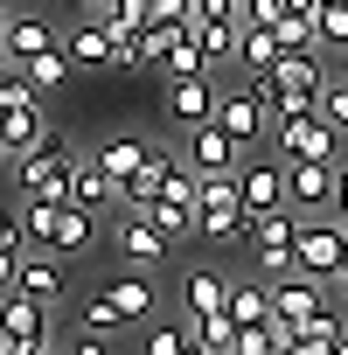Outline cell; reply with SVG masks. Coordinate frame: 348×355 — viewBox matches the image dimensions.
Listing matches in <instances>:
<instances>
[{
    "label": "cell",
    "instance_id": "13",
    "mask_svg": "<svg viewBox=\"0 0 348 355\" xmlns=\"http://www.w3.org/2000/svg\"><path fill=\"white\" fill-rule=\"evenodd\" d=\"M237 196L251 216H272L286 209V160H258V167H237Z\"/></svg>",
    "mask_w": 348,
    "mask_h": 355
},
{
    "label": "cell",
    "instance_id": "51",
    "mask_svg": "<svg viewBox=\"0 0 348 355\" xmlns=\"http://www.w3.org/2000/svg\"><path fill=\"white\" fill-rule=\"evenodd\" d=\"M0 63H8V56H0Z\"/></svg>",
    "mask_w": 348,
    "mask_h": 355
},
{
    "label": "cell",
    "instance_id": "53",
    "mask_svg": "<svg viewBox=\"0 0 348 355\" xmlns=\"http://www.w3.org/2000/svg\"><path fill=\"white\" fill-rule=\"evenodd\" d=\"M341 8H348V0H341Z\"/></svg>",
    "mask_w": 348,
    "mask_h": 355
},
{
    "label": "cell",
    "instance_id": "26",
    "mask_svg": "<svg viewBox=\"0 0 348 355\" xmlns=\"http://www.w3.org/2000/svg\"><path fill=\"white\" fill-rule=\"evenodd\" d=\"M146 153H153V139H132V132H125V139L98 146V167L112 174V182H125V174H139V160H146Z\"/></svg>",
    "mask_w": 348,
    "mask_h": 355
},
{
    "label": "cell",
    "instance_id": "38",
    "mask_svg": "<svg viewBox=\"0 0 348 355\" xmlns=\"http://www.w3.org/2000/svg\"><path fill=\"white\" fill-rule=\"evenodd\" d=\"M0 244H28V223L15 209H0Z\"/></svg>",
    "mask_w": 348,
    "mask_h": 355
},
{
    "label": "cell",
    "instance_id": "7",
    "mask_svg": "<svg viewBox=\"0 0 348 355\" xmlns=\"http://www.w3.org/2000/svg\"><path fill=\"white\" fill-rule=\"evenodd\" d=\"M0 320H8V334H15L28 355L56 341V306H49V300H28V293H0Z\"/></svg>",
    "mask_w": 348,
    "mask_h": 355
},
{
    "label": "cell",
    "instance_id": "22",
    "mask_svg": "<svg viewBox=\"0 0 348 355\" xmlns=\"http://www.w3.org/2000/svg\"><path fill=\"white\" fill-rule=\"evenodd\" d=\"M15 293H28V300H63V258L49 251V258H35V265H21V279H15Z\"/></svg>",
    "mask_w": 348,
    "mask_h": 355
},
{
    "label": "cell",
    "instance_id": "25",
    "mask_svg": "<svg viewBox=\"0 0 348 355\" xmlns=\"http://www.w3.org/2000/svg\"><path fill=\"white\" fill-rule=\"evenodd\" d=\"M230 320H237V327H265V320H272V279L230 286Z\"/></svg>",
    "mask_w": 348,
    "mask_h": 355
},
{
    "label": "cell",
    "instance_id": "27",
    "mask_svg": "<svg viewBox=\"0 0 348 355\" xmlns=\"http://www.w3.org/2000/svg\"><path fill=\"white\" fill-rule=\"evenodd\" d=\"M160 63H167V77H202V70H209V56H202L195 28H182V35H174V49H167Z\"/></svg>",
    "mask_w": 348,
    "mask_h": 355
},
{
    "label": "cell",
    "instance_id": "12",
    "mask_svg": "<svg viewBox=\"0 0 348 355\" xmlns=\"http://www.w3.org/2000/svg\"><path fill=\"white\" fill-rule=\"evenodd\" d=\"M112 244L125 251V265L153 272V265H167V244H174V237H167L153 216H132V209H125V223H119V237H112Z\"/></svg>",
    "mask_w": 348,
    "mask_h": 355
},
{
    "label": "cell",
    "instance_id": "46",
    "mask_svg": "<svg viewBox=\"0 0 348 355\" xmlns=\"http://www.w3.org/2000/svg\"><path fill=\"white\" fill-rule=\"evenodd\" d=\"M334 286H341V293H348V265H341V272H334Z\"/></svg>",
    "mask_w": 348,
    "mask_h": 355
},
{
    "label": "cell",
    "instance_id": "5",
    "mask_svg": "<svg viewBox=\"0 0 348 355\" xmlns=\"http://www.w3.org/2000/svg\"><path fill=\"white\" fill-rule=\"evenodd\" d=\"M272 132H279V160H334V139H341V125H327V112L272 119Z\"/></svg>",
    "mask_w": 348,
    "mask_h": 355
},
{
    "label": "cell",
    "instance_id": "6",
    "mask_svg": "<svg viewBox=\"0 0 348 355\" xmlns=\"http://www.w3.org/2000/svg\"><path fill=\"white\" fill-rule=\"evenodd\" d=\"M334 189H341V160H286V202L320 216L334 209Z\"/></svg>",
    "mask_w": 348,
    "mask_h": 355
},
{
    "label": "cell",
    "instance_id": "29",
    "mask_svg": "<svg viewBox=\"0 0 348 355\" xmlns=\"http://www.w3.org/2000/svg\"><path fill=\"white\" fill-rule=\"evenodd\" d=\"M146 216H153V223H160L167 237H195V202H174V196H160V202H153Z\"/></svg>",
    "mask_w": 348,
    "mask_h": 355
},
{
    "label": "cell",
    "instance_id": "9",
    "mask_svg": "<svg viewBox=\"0 0 348 355\" xmlns=\"http://www.w3.org/2000/svg\"><path fill=\"white\" fill-rule=\"evenodd\" d=\"M174 160L182 153H167V146H153L146 160H139V174H125L119 182V209H132V216H146L160 196H167V182H174Z\"/></svg>",
    "mask_w": 348,
    "mask_h": 355
},
{
    "label": "cell",
    "instance_id": "40",
    "mask_svg": "<svg viewBox=\"0 0 348 355\" xmlns=\"http://www.w3.org/2000/svg\"><path fill=\"white\" fill-rule=\"evenodd\" d=\"M334 216L348 223V160H341V189H334Z\"/></svg>",
    "mask_w": 348,
    "mask_h": 355
},
{
    "label": "cell",
    "instance_id": "19",
    "mask_svg": "<svg viewBox=\"0 0 348 355\" xmlns=\"http://www.w3.org/2000/svg\"><path fill=\"white\" fill-rule=\"evenodd\" d=\"M272 77H279V91H320V84H327V77H320V56H313V49H279Z\"/></svg>",
    "mask_w": 348,
    "mask_h": 355
},
{
    "label": "cell",
    "instance_id": "4",
    "mask_svg": "<svg viewBox=\"0 0 348 355\" xmlns=\"http://www.w3.org/2000/svg\"><path fill=\"white\" fill-rule=\"evenodd\" d=\"M293 265L334 286V272L348 265V230H341V216H313V223H299V244H293Z\"/></svg>",
    "mask_w": 348,
    "mask_h": 355
},
{
    "label": "cell",
    "instance_id": "47",
    "mask_svg": "<svg viewBox=\"0 0 348 355\" xmlns=\"http://www.w3.org/2000/svg\"><path fill=\"white\" fill-rule=\"evenodd\" d=\"M327 355H348V334H341V341H334V348H327Z\"/></svg>",
    "mask_w": 348,
    "mask_h": 355
},
{
    "label": "cell",
    "instance_id": "33",
    "mask_svg": "<svg viewBox=\"0 0 348 355\" xmlns=\"http://www.w3.org/2000/svg\"><path fill=\"white\" fill-rule=\"evenodd\" d=\"M320 112H327V125H341V132H348V77L320 84Z\"/></svg>",
    "mask_w": 348,
    "mask_h": 355
},
{
    "label": "cell",
    "instance_id": "2",
    "mask_svg": "<svg viewBox=\"0 0 348 355\" xmlns=\"http://www.w3.org/2000/svg\"><path fill=\"white\" fill-rule=\"evenodd\" d=\"M195 237L209 244H237L251 237V209L237 196V174H202V196H195Z\"/></svg>",
    "mask_w": 348,
    "mask_h": 355
},
{
    "label": "cell",
    "instance_id": "50",
    "mask_svg": "<svg viewBox=\"0 0 348 355\" xmlns=\"http://www.w3.org/2000/svg\"><path fill=\"white\" fill-rule=\"evenodd\" d=\"M0 160H8V146H0Z\"/></svg>",
    "mask_w": 348,
    "mask_h": 355
},
{
    "label": "cell",
    "instance_id": "30",
    "mask_svg": "<svg viewBox=\"0 0 348 355\" xmlns=\"http://www.w3.org/2000/svg\"><path fill=\"white\" fill-rule=\"evenodd\" d=\"M313 28H320V49H348V8H341V0H320Z\"/></svg>",
    "mask_w": 348,
    "mask_h": 355
},
{
    "label": "cell",
    "instance_id": "32",
    "mask_svg": "<svg viewBox=\"0 0 348 355\" xmlns=\"http://www.w3.org/2000/svg\"><path fill=\"white\" fill-rule=\"evenodd\" d=\"M182 348H189V327L167 320V327H146V348L139 355H182Z\"/></svg>",
    "mask_w": 348,
    "mask_h": 355
},
{
    "label": "cell",
    "instance_id": "11",
    "mask_svg": "<svg viewBox=\"0 0 348 355\" xmlns=\"http://www.w3.org/2000/svg\"><path fill=\"white\" fill-rule=\"evenodd\" d=\"M182 153H189L195 174H237V160H244V146H237L216 119H209V125H189V146H182Z\"/></svg>",
    "mask_w": 348,
    "mask_h": 355
},
{
    "label": "cell",
    "instance_id": "42",
    "mask_svg": "<svg viewBox=\"0 0 348 355\" xmlns=\"http://www.w3.org/2000/svg\"><path fill=\"white\" fill-rule=\"evenodd\" d=\"M0 355H28V348H21V341L8 334V320H0Z\"/></svg>",
    "mask_w": 348,
    "mask_h": 355
},
{
    "label": "cell",
    "instance_id": "14",
    "mask_svg": "<svg viewBox=\"0 0 348 355\" xmlns=\"http://www.w3.org/2000/svg\"><path fill=\"white\" fill-rule=\"evenodd\" d=\"M0 49H8L15 63H28V56L56 49V28H49L42 15H8V28H0Z\"/></svg>",
    "mask_w": 348,
    "mask_h": 355
},
{
    "label": "cell",
    "instance_id": "35",
    "mask_svg": "<svg viewBox=\"0 0 348 355\" xmlns=\"http://www.w3.org/2000/svg\"><path fill=\"white\" fill-rule=\"evenodd\" d=\"M286 0H237V21H279Z\"/></svg>",
    "mask_w": 348,
    "mask_h": 355
},
{
    "label": "cell",
    "instance_id": "15",
    "mask_svg": "<svg viewBox=\"0 0 348 355\" xmlns=\"http://www.w3.org/2000/svg\"><path fill=\"white\" fill-rule=\"evenodd\" d=\"M91 223H98V209H84V202H56V230H49V244H42V251L77 258V251L91 244Z\"/></svg>",
    "mask_w": 348,
    "mask_h": 355
},
{
    "label": "cell",
    "instance_id": "45",
    "mask_svg": "<svg viewBox=\"0 0 348 355\" xmlns=\"http://www.w3.org/2000/svg\"><path fill=\"white\" fill-rule=\"evenodd\" d=\"M105 8H112V0H84V15H105Z\"/></svg>",
    "mask_w": 348,
    "mask_h": 355
},
{
    "label": "cell",
    "instance_id": "52",
    "mask_svg": "<svg viewBox=\"0 0 348 355\" xmlns=\"http://www.w3.org/2000/svg\"><path fill=\"white\" fill-rule=\"evenodd\" d=\"M0 56H8V49H0Z\"/></svg>",
    "mask_w": 348,
    "mask_h": 355
},
{
    "label": "cell",
    "instance_id": "20",
    "mask_svg": "<svg viewBox=\"0 0 348 355\" xmlns=\"http://www.w3.org/2000/svg\"><path fill=\"white\" fill-rule=\"evenodd\" d=\"M189 28H195V42H202V56H209V70L237 56V15H209V21H189Z\"/></svg>",
    "mask_w": 348,
    "mask_h": 355
},
{
    "label": "cell",
    "instance_id": "28",
    "mask_svg": "<svg viewBox=\"0 0 348 355\" xmlns=\"http://www.w3.org/2000/svg\"><path fill=\"white\" fill-rule=\"evenodd\" d=\"M119 327H125V313L112 306V293H98V300L77 306V334H119Z\"/></svg>",
    "mask_w": 348,
    "mask_h": 355
},
{
    "label": "cell",
    "instance_id": "44",
    "mask_svg": "<svg viewBox=\"0 0 348 355\" xmlns=\"http://www.w3.org/2000/svg\"><path fill=\"white\" fill-rule=\"evenodd\" d=\"M182 355H216V348H209V341H189V348H182Z\"/></svg>",
    "mask_w": 348,
    "mask_h": 355
},
{
    "label": "cell",
    "instance_id": "10",
    "mask_svg": "<svg viewBox=\"0 0 348 355\" xmlns=\"http://www.w3.org/2000/svg\"><path fill=\"white\" fill-rule=\"evenodd\" d=\"M216 119V84H209V70L202 77H167V125H209Z\"/></svg>",
    "mask_w": 348,
    "mask_h": 355
},
{
    "label": "cell",
    "instance_id": "41",
    "mask_svg": "<svg viewBox=\"0 0 348 355\" xmlns=\"http://www.w3.org/2000/svg\"><path fill=\"white\" fill-rule=\"evenodd\" d=\"M286 355H327V341H313V334H299V341H293Z\"/></svg>",
    "mask_w": 348,
    "mask_h": 355
},
{
    "label": "cell",
    "instance_id": "8",
    "mask_svg": "<svg viewBox=\"0 0 348 355\" xmlns=\"http://www.w3.org/2000/svg\"><path fill=\"white\" fill-rule=\"evenodd\" d=\"M216 125L237 139V146H258L272 132V105L258 91H216Z\"/></svg>",
    "mask_w": 348,
    "mask_h": 355
},
{
    "label": "cell",
    "instance_id": "43",
    "mask_svg": "<svg viewBox=\"0 0 348 355\" xmlns=\"http://www.w3.org/2000/svg\"><path fill=\"white\" fill-rule=\"evenodd\" d=\"M286 8H293V15H320V0H286Z\"/></svg>",
    "mask_w": 348,
    "mask_h": 355
},
{
    "label": "cell",
    "instance_id": "24",
    "mask_svg": "<svg viewBox=\"0 0 348 355\" xmlns=\"http://www.w3.org/2000/svg\"><path fill=\"white\" fill-rule=\"evenodd\" d=\"M182 300H189V313H223V306H230V279L189 272V279H182Z\"/></svg>",
    "mask_w": 348,
    "mask_h": 355
},
{
    "label": "cell",
    "instance_id": "31",
    "mask_svg": "<svg viewBox=\"0 0 348 355\" xmlns=\"http://www.w3.org/2000/svg\"><path fill=\"white\" fill-rule=\"evenodd\" d=\"M299 334H313V341H327V348H334V341H341V334H348V320H341V306H334V300H327V306H320V313H313V320H306V327H299Z\"/></svg>",
    "mask_w": 348,
    "mask_h": 355
},
{
    "label": "cell",
    "instance_id": "37",
    "mask_svg": "<svg viewBox=\"0 0 348 355\" xmlns=\"http://www.w3.org/2000/svg\"><path fill=\"white\" fill-rule=\"evenodd\" d=\"M63 355H112V334H77Z\"/></svg>",
    "mask_w": 348,
    "mask_h": 355
},
{
    "label": "cell",
    "instance_id": "21",
    "mask_svg": "<svg viewBox=\"0 0 348 355\" xmlns=\"http://www.w3.org/2000/svg\"><path fill=\"white\" fill-rule=\"evenodd\" d=\"M21 70H28V84H35V91H42V98H56V91H63V84H70V70H77V63H70V49H63V42H56V49H42V56H28V63H21Z\"/></svg>",
    "mask_w": 348,
    "mask_h": 355
},
{
    "label": "cell",
    "instance_id": "39",
    "mask_svg": "<svg viewBox=\"0 0 348 355\" xmlns=\"http://www.w3.org/2000/svg\"><path fill=\"white\" fill-rule=\"evenodd\" d=\"M209 15H237V0H195V21H209Z\"/></svg>",
    "mask_w": 348,
    "mask_h": 355
},
{
    "label": "cell",
    "instance_id": "17",
    "mask_svg": "<svg viewBox=\"0 0 348 355\" xmlns=\"http://www.w3.org/2000/svg\"><path fill=\"white\" fill-rule=\"evenodd\" d=\"M237 63L244 70H272L279 63V28L272 21H237Z\"/></svg>",
    "mask_w": 348,
    "mask_h": 355
},
{
    "label": "cell",
    "instance_id": "36",
    "mask_svg": "<svg viewBox=\"0 0 348 355\" xmlns=\"http://www.w3.org/2000/svg\"><path fill=\"white\" fill-rule=\"evenodd\" d=\"M21 244H0V293H15V279H21V258H15Z\"/></svg>",
    "mask_w": 348,
    "mask_h": 355
},
{
    "label": "cell",
    "instance_id": "16",
    "mask_svg": "<svg viewBox=\"0 0 348 355\" xmlns=\"http://www.w3.org/2000/svg\"><path fill=\"white\" fill-rule=\"evenodd\" d=\"M63 49H70V63H84V70H105V63H112V28H105V15L77 21V28L63 35Z\"/></svg>",
    "mask_w": 348,
    "mask_h": 355
},
{
    "label": "cell",
    "instance_id": "18",
    "mask_svg": "<svg viewBox=\"0 0 348 355\" xmlns=\"http://www.w3.org/2000/svg\"><path fill=\"white\" fill-rule=\"evenodd\" d=\"M70 202H84V209H105V202H119V182L98 167V160H77L70 167Z\"/></svg>",
    "mask_w": 348,
    "mask_h": 355
},
{
    "label": "cell",
    "instance_id": "34",
    "mask_svg": "<svg viewBox=\"0 0 348 355\" xmlns=\"http://www.w3.org/2000/svg\"><path fill=\"white\" fill-rule=\"evenodd\" d=\"M21 223H28V244H49V230H56V202H28Z\"/></svg>",
    "mask_w": 348,
    "mask_h": 355
},
{
    "label": "cell",
    "instance_id": "49",
    "mask_svg": "<svg viewBox=\"0 0 348 355\" xmlns=\"http://www.w3.org/2000/svg\"><path fill=\"white\" fill-rule=\"evenodd\" d=\"M35 355H56V341H49V348H35Z\"/></svg>",
    "mask_w": 348,
    "mask_h": 355
},
{
    "label": "cell",
    "instance_id": "48",
    "mask_svg": "<svg viewBox=\"0 0 348 355\" xmlns=\"http://www.w3.org/2000/svg\"><path fill=\"white\" fill-rule=\"evenodd\" d=\"M0 28H8V0H0Z\"/></svg>",
    "mask_w": 348,
    "mask_h": 355
},
{
    "label": "cell",
    "instance_id": "3",
    "mask_svg": "<svg viewBox=\"0 0 348 355\" xmlns=\"http://www.w3.org/2000/svg\"><path fill=\"white\" fill-rule=\"evenodd\" d=\"M293 244H299V216H293V202L272 209V216H251V258H258V279H286V272H299V265H293Z\"/></svg>",
    "mask_w": 348,
    "mask_h": 355
},
{
    "label": "cell",
    "instance_id": "23",
    "mask_svg": "<svg viewBox=\"0 0 348 355\" xmlns=\"http://www.w3.org/2000/svg\"><path fill=\"white\" fill-rule=\"evenodd\" d=\"M105 293H112V306H119V313H125V320H139V313H153V279H146V272H139V265H132V272H125V279H112V286H105Z\"/></svg>",
    "mask_w": 348,
    "mask_h": 355
},
{
    "label": "cell",
    "instance_id": "1",
    "mask_svg": "<svg viewBox=\"0 0 348 355\" xmlns=\"http://www.w3.org/2000/svg\"><path fill=\"white\" fill-rule=\"evenodd\" d=\"M77 160H84L77 146L42 139V146L15 153V189H21L28 202H70V167H77Z\"/></svg>",
    "mask_w": 348,
    "mask_h": 355
}]
</instances>
